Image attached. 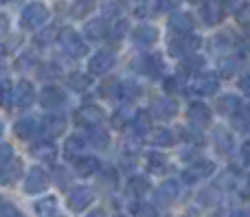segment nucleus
<instances>
[{"label": "nucleus", "instance_id": "f257e3e1", "mask_svg": "<svg viewBox=\"0 0 250 217\" xmlns=\"http://www.w3.org/2000/svg\"><path fill=\"white\" fill-rule=\"evenodd\" d=\"M51 18V11H48V7L44 2H40V0H33V2H29L24 9H22L20 13V26L22 29H38V26L46 24V20Z\"/></svg>", "mask_w": 250, "mask_h": 217}, {"label": "nucleus", "instance_id": "f03ea898", "mask_svg": "<svg viewBox=\"0 0 250 217\" xmlns=\"http://www.w3.org/2000/svg\"><path fill=\"white\" fill-rule=\"evenodd\" d=\"M187 90L195 97H213L220 90V77L215 73H198L189 81Z\"/></svg>", "mask_w": 250, "mask_h": 217}, {"label": "nucleus", "instance_id": "7ed1b4c3", "mask_svg": "<svg viewBox=\"0 0 250 217\" xmlns=\"http://www.w3.org/2000/svg\"><path fill=\"white\" fill-rule=\"evenodd\" d=\"M60 46H62V51H64L68 57H73V59H82V57L88 53L86 42H83L82 35H79L75 29H62L60 31Z\"/></svg>", "mask_w": 250, "mask_h": 217}, {"label": "nucleus", "instance_id": "20e7f679", "mask_svg": "<svg viewBox=\"0 0 250 217\" xmlns=\"http://www.w3.org/2000/svg\"><path fill=\"white\" fill-rule=\"evenodd\" d=\"M200 46H202V39H200L198 35H193V33L176 35V38L169 39V55L185 59V57L193 55V53L198 51Z\"/></svg>", "mask_w": 250, "mask_h": 217}, {"label": "nucleus", "instance_id": "39448f33", "mask_svg": "<svg viewBox=\"0 0 250 217\" xmlns=\"http://www.w3.org/2000/svg\"><path fill=\"white\" fill-rule=\"evenodd\" d=\"M104 118H105V110L97 103H86L75 112V123L88 127V130H90V127H99Z\"/></svg>", "mask_w": 250, "mask_h": 217}, {"label": "nucleus", "instance_id": "423d86ee", "mask_svg": "<svg viewBox=\"0 0 250 217\" xmlns=\"http://www.w3.org/2000/svg\"><path fill=\"white\" fill-rule=\"evenodd\" d=\"M213 174H215V165H213L211 160H198L187 167L185 174H182V180H185L187 184H198V182H202V180L211 178Z\"/></svg>", "mask_w": 250, "mask_h": 217}, {"label": "nucleus", "instance_id": "0eeeda50", "mask_svg": "<svg viewBox=\"0 0 250 217\" xmlns=\"http://www.w3.org/2000/svg\"><path fill=\"white\" fill-rule=\"evenodd\" d=\"M132 68H136L138 73L147 75V77H151V79H158L160 75H163L165 64H163V59H160V55H143L132 61Z\"/></svg>", "mask_w": 250, "mask_h": 217}, {"label": "nucleus", "instance_id": "6e6552de", "mask_svg": "<svg viewBox=\"0 0 250 217\" xmlns=\"http://www.w3.org/2000/svg\"><path fill=\"white\" fill-rule=\"evenodd\" d=\"M33 101H35L33 83L26 81V79H20V81L13 86V90H11V103L16 105V108H29Z\"/></svg>", "mask_w": 250, "mask_h": 217}, {"label": "nucleus", "instance_id": "1a4fd4ad", "mask_svg": "<svg viewBox=\"0 0 250 217\" xmlns=\"http://www.w3.org/2000/svg\"><path fill=\"white\" fill-rule=\"evenodd\" d=\"M149 114L154 118H160V121H169L178 114V103L173 99H167V97H156L149 103Z\"/></svg>", "mask_w": 250, "mask_h": 217}, {"label": "nucleus", "instance_id": "9d476101", "mask_svg": "<svg viewBox=\"0 0 250 217\" xmlns=\"http://www.w3.org/2000/svg\"><path fill=\"white\" fill-rule=\"evenodd\" d=\"M22 171H24V162L20 158H11L4 165H0V187H11L20 180Z\"/></svg>", "mask_w": 250, "mask_h": 217}, {"label": "nucleus", "instance_id": "9b49d317", "mask_svg": "<svg viewBox=\"0 0 250 217\" xmlns=\"http://www.w3.org/2000/svg\"><path fill=\"white\" fill-rule=\"evenodd\" d=\"M40 103H42L44 110H62L66 105V95L62 88L57 86H46L42 92H40Z\"/></svg>", "mask_w": 250, "mask_h": 217}, {"label": "nucleus", "instance_id": "f8f14e48", "mask_svg": "<svg viewBox=\"0 0 250 217\" xmlns=\"http://www.w3.org/2000/svg\"><path fill=\"white\" fill-rule=\"evenodd\" d=\"M46 187H48V178H46V174H44V169L31 167L29 176H26V180H24V193L26 196H38V193L46 191Z\"/></svg>", "mask_w": 250, "mask_h": 217}, {"label": "nucleus", "instance_id": "ddd939ff", "mask_svg": "<svg viewBox=\"0 0 250 217\" xmlns=\"http://www.w3.org/2000/svg\"><path fill=\"white\" fill-rule=\"evenodd\" d=\"M151 114L149 110H136L132 117V121H129V134L136 136V138H143V136L151 134Z\"/></svg>", "mask_w": 250, "mask_h": 217}, {"label": "nucleus", "instance_id": "4468645a", "mask_svg": "<svg viewBox=\"0 0 250 217\" xmlns=\"http://www.w3.org/2000/svg\"><path fill=\"white\" fill-rule=\"evenodd\" d=\"M92 202H95V191H92L90 187H77V189H73L68 196V206L75 213H82Z\"/></svg>", "mask_w": 250, "mask_h": 217}, {"label": "nucleus", "instance_id": "2eb2a0df", "mask_svg": "<svg viewBox=\"0 0 250 217\" xmlns=\"http://www.w3.org/2000/svg\"><path fill=\"white\" fill-rule=\"evenodd\" d=\"M13 132H16V136L22 140H33L38 134H42V123L35 117H22L20 121L13 125Z\"/></svg>", "mask_w": 250, "mask_h": 217}, {"label": "nucleus", "instance_id": "dca6fc26", "mask_svg": "<svg viewBox=\"0 0 250 217\" xmlns=\"http://www.w3.org/2000/svg\"><path fill=\"white\" fill-rule=\"evenodd\" d=\"M187 117H189L191 125H195V127H207L208 123H211L213 114H211V108H208L207 103H202V101H193V103L187 108Z\"/></svg>", "mask_w": 250, "mask_h": 217}, {"label": "nucleus", "instance_id": "f3484780", "mask_svg": "<svg viewBox=\"0 0 250 217\" xmlns=\"http://www.w3.org/2000/svg\"><path fill=\"white\" fill-rule=\"evenodd\" d=\"M114 53L112 51H99V53H95V55L90 57V61H88V68H90V73L92 75H105V73H110L112 70V66H114Z\"/></svg>", "mask_w": 250, "mask_h": 217}, {"label": "nucleus", "instance_id": "a211bd4d", "mask_svg": "<svg viewBox=\"0 0 250 217\" xmlns=\"http://www.w3.org/2000/svg\"><path fill=\"white\" fill-rule=\"evenodd\" d=\"M158 39V29L154 24H141V26H134L132 31V42L134 46L138 48H147Z\"/></svg>", "mask_w": 250, "mask_h": 217}, {"label": "nucleus", "instance_id": "6ab92c4d", "mask_svg": "<svg viewBox=\"0 0 250 217\" xmlns=\"http://www.w3.org/2000/svg\"><path fill=\"white\" fill-rule=\"evenodd\" d=\"M224 4H222V0H204L202 9H200V16H202L204 24L213 26L217 24V22H222V18H224Z\"/></svg>", "mask_w": 250, "mask_h": 217}, {"label": "nucleus", "instance_id": "aec40b11", "mask_svg": "<svg viewBox=\"0 0 250 217\" xmlns=\"http://www.w3.org/2000/svg\"><path fill=\"white\" fill-rule=\"evenodd\" d=\"M167 24H169V31H171L173 35H187L193 31V18L185 11H173L171 16H169Z\"/></svg>", "mask_w": 250, "mask_h": 217}, {"label": "nucleus", "instance_id": "412c9836", "mask_svg": "<svg viewBox=\"0 0 250 217\" xmlns=\"http://www.w3.org/2000/svg\"><path fill=\"white\" fill-rule=\"evenodd\" d=\"M110 24L105 18H95V20L86 22V26H83V33H86L88 39H92V42H99V39H105L110 35Z\"/></svg>", "mask_w": 250, "mask_h": 217}, {"label": "nucleus", "instance_id": "4be33fe9", "mask_svg": "<svg viewBox=\"0 0 250 217\" xmlns=\"http://www.w3.org/2000/svg\"><path fill=\"white\" fill-rule=\"evenodd\" d=\"M73 167H75V174L82 176V178H90V176L99 174L101 169V162L97 160L95 156H79L73 160Z\"/></svg>", "mask_w": 250, "mask_h": 217}, {"label": "nucleus", "instance_id": "5701e85b", "mask_svg": "<svg viewBox=\"0 0 250 217\" xmlns=\"http://www.w3.org/2000/svg\"><path fill=\"white\" fill-rule=\"evenodd\" d=\"M86 147H88V138H82L79 134H75V136H68L66 138V143H64V156L66 158H79V156H83L82 152H86Z\"/></svg>", "mask_w": 250, "mask_h": 217}, {"label": "nucleus", "instance_id": "b1692460", "mask_svg": "<svg viewBox=\"0 0 250 217\" xmlns=\"http://www.w3.org/2000/svg\"><path fill=\"white\" fill-rule=\"evenodd\" d=\"M42 132L46 136H51V138H57V136H62L66 132V118L64 117H48L44 118L42 123Z\"/></svg>", "mask_w": 250, "mask_h": 217}, {"label": "nucleus", "instance_id": "393cba45", "mask_svg": "<svg viewBox=\"0 0 250 217\" xmlns=\"http://www.w3.org/2000/svg\"><path fill=\"white\" fill-rule=\"evenodd\" d=\"M149 143L154 147H171L176 143V134L171 130H167V127H158V130H151Z\"/></svg>", "mask_w": 250, "mask_h": 217}, {"label": "nucleus", "instance_id": "a878e982", "mask_svg": "<svg viewBox=\"0 0 250 217\" xmlns=\"http://www.w3.org/2000/svg\"><path fill=\"white\" fill-rule=\"evenodd\" d=\"M35 213L40 217H60V204L53 196H46L40 202H35Z\"/></svg>", "mask_w": 250, "mask_h": 217}, {"label": "nucleus", "instance_id": "bb28decb", "mask_svg": "<svg viewBox=\"0 0 250 217\" xmlns=\"http://www.w3.org/2000/svg\"><path fill=\"white\" fill-rule=\"evenodd\" d=\"M149 189H151V184L145 176H134V178L127 182V196L129 197H143L149 193Z\"/></svg>", "mask_w": 250, "mask_h": 217}, {"label": "nucleus", "instance_id": "cd10ccee", "mask_svg": "<svg viewBox=\"0 0 250 217\" xmlns=\"http://www.w3.org/2000/svg\"><path fill=\"white\" fill-rule=\"evenodd\" d=\"M213 143H215L220 154L233 152V134H229L224 127H215V132H213Z\"/></svg>", "mask_w": 250, "mask_h": 217}, {"label": "nucleus", "instance_id": "c85d7f7f", "mask_svg": "<svg viewBox=\"0 0 250 217\" xmlns=\"http://www.w3.org/2000/svg\"><path fill=\"white\" fill-rule=\"evenodd\" d=\"M117 95L121 97V99H138V97L143 95V88L138 86L136 81H132V79H123V81L117 83Z\"/></svg>", "mask_w": 250, "mask_h": 217}, {"label": "nucleus", "instance_id": "c756f323", "mask_svg": "<svg viewBox=\"0 0 250 217\" xmlns=\"http://www.w3.org/2000/svg\"><path fill=\"white\" fill-rule=\"evenodd\" d=\"M86 138H88V145H92L95 149H105L110 145V134L104 127H90Z\"/></svg>", "mask_w": 250, "mask_h": 217}, {"label": "nucleus", "instance_id": "7c9ffc66", "mask_svg": "<svg viewBox=\"0 0 250 217\" xmlns=\"http://www.w3.org/2000/svg\"><path fill=\"white\" fill-rule=\"evenodd\" d=\"M129 213H132V217H158V209L151 202L136 200L129 204Z\"/></svg>", "mask_w": 250, "mask_h": 217}, {"label": "nucleus", "instance_id": "2f4dec72", "mask_svg": "<svg viewBox=\"0 0 250 217\" xmlns=\"http://www.w3.org/2000/svg\"><path fill=\"white\" fill-rule=\"evenodd\" d=\"M31 154H33L35 158H40V160H55V156H57V149H55V145L53 143H38V145H33V149H31Z\"/></svg>", "mask_w": 250, "mask_h": 217}, {"label": "nucleus", "instance_id": "473e14b6", "mask_svg": "<svg viewBox=\"0 0 250 217\" xmlns=\"http://www.w3.org/2000/svg\"><path fill=\"white\" fill-rule=\"evenodd\" d=\"M165 169H167V156L160 152H151L149 156H147V171H151V174H163Z\"/></svg>", "mask_w": 250, "mask_h": 217}, {"label": "nucleus", "instance_id": "72a5a7b5", "mask_svg": "<svg viewBox=\"0 0 250 217\" xmlns=\"http://www.w3.org/2000/svg\"><path fill=\"white\" fill-rule=\"evenodd\" d=\"M90 83H92V79L88 77V75H83V73H70L68 75V88L70 90H75V92L88 90Z\"/></svg>", "mask_w": 250, "mask_h": 217}, {"label": "nucleus", "instance_id": "f704fd0d", "mask_svg": "<svg viewBox=\"0 0 250 217\" xmlns=\"http://www.w3.org/2000/svg\"><path fill=\"white\" fill-rule=\"evenodd\" d=\"M202 66H204L202 57H200V55H189V57H185V59H182L180 73H185V75H198L200 70H202Z\"/></svg>", "mask_w": 250, "mask_h": 217}, {"label": "nucleus", "instance_id": "c9c22d12", "mask_svg": "<svg viewBox=\"0 0 250 217\" xmlns=\"http://www.w3.org/2000/svg\"><path fill=\"white\" fill-rule=\"evenodd\" d=\"M239 105H242V101H239L237 97H233V95H226V97H222V99L217 101L220 112L226 114V117H233V114L239 110Z\"/></svg>", "mask_w": 250, "mask_h": 217}, {"label": "nucleus", "instance_id": "e433bc0d", "mask_svg": "<svg viewBox=\"0 0 250 217\" xmlns=\"http://www.w3.org/2000/svg\"><path fill=\"white\" fill-rule=\"evenodd\" d=\"M178 193H180V184H178V180H167V182L160 184L158 189V197L165 202H171L173 197H178Z\"/></svg>", "mask_w": 250, "mask_h": 217}, {"label": "nucleus", "instance_id": "4c0bfd02", "mask_svg": "<svg viewBox=\"0 0 250 217\" xmlns=\"http://www.w3.org/2000/svg\"><path fill=\"white\" fill-rule=\"evenodd\" d=\"M95 9V0H79V2L73 4V9H70V16L75 18V20H82V18H86L88 13Z\"/></svg>", "mask_w": 250, "mask_h": 217}, {"label": "nucleus", "instance_id": "58836bf2", "mask_svg": "<svg viewBox=\"0 0 250 217\" xmlns=\"http://www.w3.org/2000/svg\"><path fill=\"white\" fill-rule=\"evenodd\" d=\"M230 118H233V123L239 127V130L248 127V125H250V105L242 103V105H239V110H237V112H235Z\"/></svg>", "mask_w": 250, "mask_h": 217}, {"label": "nucleus", "instance_id": "ea45409f", "mask_svg": "<svg viewBox=\"0 0 250 217\" xmlns=\"http://www.w3.org/2000/svg\"><path fill=\"white\" fill-rule=\"evenodd\" d=\"M239 61H242V57H239V55L224 57V59L220 61V70H222V75H226V77H230V75H233L235 70H237Z\"/></svg>", "mask_w": 250, "mask_h": 217}, {"label": "nucleus", "instance_id": "a19ab883", "mask_svg": "<svg viewBox=\"0 0 250 217\" xmlns=\"http://www.w3.org/2000/svg\"><path fill=\"white\" fill-rule=\"evenodd\" d=\"M132 117H134V112H132L129 108H121V110H117V112H114V118H112L114 127H125V125H129Z\"/></svg>", "mask_w": 250, "mask_h": 217}, {"label": "nucleus", "instance_id": "79ce46f5", "mask_svg": "<svg viewBox=\"0 0 250 217\" xmlns=\"http://www.w3.org/2000/svg\"><path fill=\"white\" fill-rule=\"evenodd\" d=\"M11 79L7 77V73H4V68H0V101L4 99H11Z\"/></svg>", "mask_w": 250, "mask_h": 217}, {"label": "nucleus", "instance_id": "37998d69", "mask_svg": "<svg viewBox=\"0 0 250 217\" xmlns=\"http://www.w3.org/2000/svg\"><path fill=\"white\" fill-rule=\"evenodd\" d=\"M182 83L185 81H182L180 77H167L165 79V83H163V88H165V92H169V95H178V92L185 90Z\"/></svg>", "mask_w": 250, "mask_h": 217}, {"label": "nucleus", "instance_id": "c03bdc74", "mask_svg": "<svg viewBox=\"0 0 250 217\" xmlns=\"http://www.w3.org/2000/svg\"><path fill=\"white\" fill-rule=\"evenodd\" d=\"M237 20H239V24H244L246 29H250V2H244L242 7L237 9Z\"/></svg>", "mask_w": 250, "mask_h": 217}, {"label": "nucleus", "instance_id": "a18cd8bd", "mask_svg": "<svg viewBox=\"0 0 250 217\" xmlns=\"http://www.w3.org/2000/svg\"><path fill=\"white\" fill-rule=\"evenodd\" d=\"M0 217H24V213H22L18 206L7 204V202H4V204L0 206Z\"/></svg>", "mask_w": 250, "mask_h": 217}, {"label": "nucleus", "instance_id": "49530a36", "mask_svg": "<svg viewBox=\"0 0 250 217\" xmlns=\"http://www.w3.org/2000/svg\"><path fill=\"white\" fill-rule=\"evenodd\" d=\"M200 130H202V127H191V130H187V127H185V138L187 140H191V143H204V136H202V132H200Z\"/></svg>", "mask_w": 250, "mask_h": 217}, {"label": "nucleus", "instance_id": "de8ad7c7", "mask_svg": "<svg viewBox=\"0 0 250 217\" xmlns=\"http://www.w3.org/2000/svg\"><path fill=\"white\" fill-rule=\"evenodd\" d=\"M53 38H55V29L51 26L48 31H44V33L35 35V44H38V46H46V44L53 42Z\"/></svg>", "mask_w": 250, "mask_h": 217}, {"label": "nucleus", "instance_id": "09e8293b", "mask_svg": "<svg viewBox=\"0 0 250 217\" xmlns=\"http://www.w3.org/2000/svg\"><path fill=\"white\" fill-rule=\"evenodd\" d=\"M13 158V147L7 143H0V165H4L7 160Z\"/></svg>", "mask_w": 250, "mask_h": 217}, {"label": "nucleus", "instance_id": "8fccbe9b", "mask_svg": "<svg viewBox=\"0 0 250 217\" xmlns=\"http://www.w3.org/2000/svg\"><path fill=\"white\" fill-rule=\"evenodd\" d=\"M125 31H127V22H125V20H119L117 24L112 26V31H110V33H112V38L119 42V39L123 38V33H125Z\"/></svg>", "mask_w": 250, "mask_h": 217}, {"label": "nucleus", "instance_id": "3c124183", "mask_svg": "<svg viewBox=\"0 0 250 217\" xmlns=\"http://www.w3.org/2000/svg\"><path fill=\"white\" fill-rule=\"evenodd\" d=\"M237 86H239V90L244 92L246 97H250V70H246V73L239 77V81H237Z\"/></svg>", "mask_w": 250, "mask_h": 217}, {"label": "nucleus", "instance_id": "603ef678", "mask_svg": "<svg viewBox=\"0 0 250 217\" xmlns=\"http://www.w3.org/2000/svg\"><path fill=\"white\" fill-rule=\"evenodd\" d=\"M222 4H224V9H235V11H237L244 4V0H222Z\"/></svg>", "mask_w": 250, "mask_h": 217}, {"label": "nucleus", "instance_id": "864d4df0", "mask_svg": "<svg viewBox=\"0 0 250 217\" xmlns=\"http://www.w3.org/2000/svg\"><path fill=\"white\" fill-rule=\"evenodd\" d=\"M242 197L250 200V176H248L246 180H244V184H242Z\"/></svg>", "mask_w": 250, "mask_h": 217}, {"label": "nucleus", "instance_id": "5fc2aeb1", "mask_svg": "<svg viewBox=\"0 0 250 217\" xmlns=\"http://www.w3.org/2000/svg\"><path fill=\"white\" fill-rule=\"evenodd\" d=\"M242 158H244V162H246V165H250V140H248V143H244V147H242Z\"/></svg>", "mask_w": 250, "mask_h": 217}, {"label": "nucleus", "instance_id": "6e6d98bb", "mask_svg": "<svg viewBox=\"0 0 250 217\" xmlns=\"http://www.w3.org/2000/svg\"><path fill=\"white\" fill-rule=\"evenodd\" d=\"M230 217H250V206H246V209H239V211H233Z\"/></svg>", "mask_w": 250, "mask_h": 217}, {"label": "nucleus", "instance_id": "4d7b16f0", "mask_svg": "<svg viewBox=\"0 0 250 217\" xmlns=\"http://www.w3.org/2000/svg\"><path fill=\"white\" fill-rule=\"evenodd\" d=\"M83 217H108V215H105V211H104V209H92L90 213H86Z\"/></svg>", "mask_w": 250, "mask_h": 217}, {"label": "nucleus", "instance_id": "13d9d810", "mask_svg": "<svg viewBox=\"0 0 250 217\" xmlns=\"http://www.w3.org/2000/svg\"><path fill=\"white\" fill-rule=\"evenodd\" d=\"M2 33H7V18L0 16V35Z\"/></svg>", "mask_w": 250, "mask_h": 217}, {"label": "nucleus", "instance_id": "bf43d9fd", "mask_svg": "<svg viewBox=\"0 0 250 217\" xmlns=\"http://www.w3.org/2000/svg\"><path fill=\"white\" fill-rule=\"evenodd\" d=\"M185 217H200V215H198V213H193V211H189V213H187Z\"/></svg>", "mask_w": 250, "mask_h": 217}, {"label": "nucleus", "instance_id": "052dcab7", "mask_svg": "<svg viewBox=\"0 0 250 217\" xmlns=\"http://www.w3.org/2000/svg\"><path fill=\"white\" fill-rule=\"evenodd\" d=\"M4 134V125H2V121H0V136Z\"/></svg>", "mask_w": 250, "mask_h": 217}, {"label": "nucleus", "instance_id": "680f3d73", "mask_svg": "<svg viewBox=\"0 0 250 217\" xmlns=\"http://www.w3.org/2000/svg\"><path fill=\"white\" fill-rule=\"evenodd\" d=\"M7 2H11V0H0V4H7Z\"/></svg>", "mask_w": 250, "mask_h": 217}, {"label": "nucleus", "instance_id": "e2e57ef3", "mask_svg": "<svg viewBox=\"0 0 250 217\" xmlns=\"http://www.w3.org/2000/svg\"><path fill=\"white\" fill-rule=\"evenodd\" d=\"M189 2H202V0H189Z\"/></svg>", "mask_w": 250, "mask_h": 217}, {"label": "nucleus", "instance_id": "0e129e2a", "mask_svg": "<svg viewBox=\"0 0 250 217\" xmlns=\"http://www.w3.org/2000/svg\"><path fill=\"white\" fill-rule=\"evenodd\" d=\"M2 204H4V202H2V197H0V206H2Z\"/></svg>", "mask_w": 250, "mask_h": 217}, {"label": "nucleus", "instance_id": "69168bd1", "mask_svg": "<svg viewBox=\"0 0 250 217\" xmlns=\"http://www.w3.org/2000/svg\"><path fill=\"white\" fill-rule=\"evenodd\" d=\"M117 217H125V215H117Z\"/></svg>", "mask_w": 250, "mask_h": 217}]
</instances>
